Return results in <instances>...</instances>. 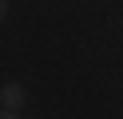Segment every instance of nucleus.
<instances>
[{
  "instance_id": "1",
  "label": "nucleus",
  "mask_w": 123,
  "mask_h": 119,
  "mask_svg": "<svg viewBox=\"0 0 123 119\" xmlns=\"http://www.w3.org/2000/svg\"><path fill=\"white\" fill-rule=\"evenodd\" d=\"M20 103H24V91H20L16 83H8V87H4V111H0V115H16Z\"/></svg>"
},
{
  "instance_id": "2",
  "label": "nucleus",
  "mask_w": 123,
  "mask_h": 119,
  "mask_svg": "<svg viewBox=\"0 0 123 119\" xmlns=\"http://www.w3.org/2000/svg\"><path fill=\"white\" fill-rule=\"evenodd\" d=\"M4 12H8V0H0V20H4Z\"/></svg>"
}]
</instances>
